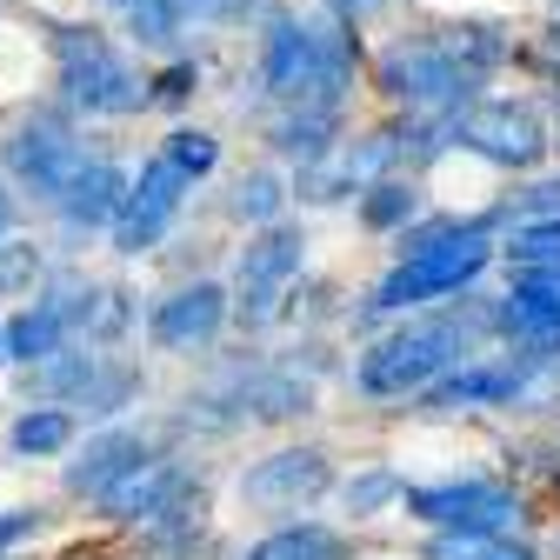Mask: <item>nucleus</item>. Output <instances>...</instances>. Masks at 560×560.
<instances>
[{"instance_id": "1", "label": "nucleus", "mask_w": 560, "mask_h": 560, "mask_svg": "<svg viewBox=\"0 0 560 560\" xmlns=\"http://www.w3.org/2000/svg\"><path fill=\"white\" fill-rule=\"evenodd\" d=\"M494 228H501V207L494 214H474V221H428L400 234V260L381 273V288L368 294V314H413L428 301H454L467 294L474 280L487 273V260H494Z\"/></svg>"}, {"instance_id": "2", "label": "nucleus", "mask_w": 560, "mask_h": 560, "mask_svg": "<svg viewBox=\"0 0 560 560\" xmlns=\"http://www.w3.org/2000/svg\"><path fill=\"white\" fill-rule=\"evenodd\" d=\"M467 347H474V320H460V314L407 320V327L381 334L354 361V387L368 400H413V394H428L441 374H454L467 361Z\"/></svg>"}, {"instance_id": "3", "label": "nucleus", "mask_w": 560, "mask_h": 560, "mask_svg": "<svg viewBox=\"0 0 560 560\" xmlns=\"http://www.w3.org/2000/svg\"><path fill=\"white\" fill-rule=\"evenodd\" d=\"M374 81L387 101H400L407 114H454L474 101L480 67H467L441 34H407L374 60Z\"/></svg>"}, {"instance_id": "4", "label": "nucleus", "mask_w": 560, "mask_h": 560, "mask_svg": "<svg viewBox=\"0 0 560 560\" xmlns=\"http://www.w3.org/2000/svg\"><path fill=\"white\" fill-rule=\"evenodd\" d=\"M54 67H60V94L81 114H140L148 107V81L114 54L101 27H54Z\"/></svg>"}, {"instance_id": "5", "label": "nucleus", "mask_w": 560, "mask_h": 560, "mask_svg": "<svg viewBox=\"0 0 560 560\" xmlns=\"http://www.w3.org/2000/svg\"><path fill=\"white\" fill-rule=\"evenodd\" d=\"M301 260H307L301 228H288V221L260 228V234L241 247V267H234V294H228L234 320H247V327L273 320V314H280V301H288V288L301 280Z\"/></svg>"}, {"instance_id": "6", "label": "nucleus", "mask_w": 560, "mask_h": 560, "mask_svg": "<svg viewBox=\"0 0 560 560\" xmlns=\"http://www.w3.org/2000/svg\"><path fill=\"white\" fill-rule=\"evenodd\" d=\"M0 161H8V174H14L27 194L54 200V194L67 187V174L88 161V148H81L74 120H67L60 107H34L8 140H0Z\"/></svg>"}, {"instance_id": "7", "label": "nucleus", "mask_w": 560, "mask_h": 560, "mask_svg": "<svg viewBox=\"0 0 560 560\" xmlns=\"http://www.w3.org/2000/svg\"><path fill=\"white\" fill-rule=\"evenodd\" d=\"M454 140L467 154H480L487 167H514V174L540 167L547 154V127L527 101H467L454 114Z\"/></svg>"}, {"instance_id": "8", "label": "nucleus", "mask_w": 560, "mask_h": 560, "mask_svg": "<svg viewBox=\"0 0 560 560\" xmlns=\"http://www.w3.org/2000/svg\"><path fill=\"white\" fill-rule=\"evenodd\" d=\"M400 508L428 527H474L501 534L521 521V494L501 480H441V487H400Z\"/></svg>"}, {"instance_id": "9", "label": "nucleus", "mask_w": 560, "mask_h": 560, "mask_svg": "<svg viewBox=\"0 0 560 560\" xmlns=\"http://www.w3.org/2000/svg\"><path fill=\"white\" fill-rule=\"evenodd\" d=\"M94 501H101V521H114V527H148V521H161V514L200 508V480H187L180 460L148 454V460L127 467L107 494H94Z\"/></svg>"}, {"instance_id": "10", "label": "nucleus", "mask_w": 560, "mask_h": 560, "mask_svg": "<svg viewBox=\"0 0 560 560\" xmlns=\"http://www.w3.org/2000/svg\"><path fill=\"white\" fill-rule=\"evenodd\" d=\"M187 187H194V180H187L167 154H154L148 167L127 180V200H120V214H114V247H120V254H154L161 234H167L174 214H180Z\"/></svg>"}, {"instance_id": "11", "label": "nucleus", "mask_w": 560, "mask_h": 560, "mask_svg": "<svg viewBox=\"0 0 560 560\" xmlns=\"http://www.w3.org/2000/svg\"><path fill=\"white\" fill-rule=\"evenodd\" d=\"M494 334H508L521 354H560V267L553 273H514V288L494 301Z\"/></svg>"}, {"instance_id": "12", "label": "nucleus", "mask_w": 560, "mask_h": 560, "mask_svg": "<svg viewBox=\"0 0 560 560\" xmlns=\"http://www.w3.org/2000/svg\"><path fill=\"white\" fill-rule=\"evenodd\" d=\"M327 487H334V467H327L320 447H280V454H267V460H254L241 474V501H254V508H307V501L327 494Z\"/></svg>"}, {"instance_id": "13", "label": "nucleus", "mask_w": 560, "mask_h": 560, "mask_svg": "<svg viewBox=\"0 0 560 560\" xmlns=\"http://www.w3.org/2000/svg\"><path fill=\"white\" fill-rule=\"evenodd\" d=\"M228 288L221 280H194V288H174L167 301H154L148 314V334L154 347H167V354H194V347H207L221 327H228Z\"/></svg>"}, {"instance_id": "14", "label": "nucleus", "mask_w": 560, "mask_h": 560, "mask_svg": "<svg viewBox=\"0 0 560 560\" xmlns=\"http://www.w3.org/2000/svg\"><path fill=\"white\" fill-rule=\"evenodd\" d=\"M307 88H314V21L267 14V34H260V94L301 107Z\"/></svg>"}, {"instance_id": "15", "label": "nucleus", "mask_w": 560, "mask_h": 560, "mask_svg": "<svg viewBox=\"0 0 560 560\" xmlns=\"http://www.w3.org/2000/svg\"><path fill=\"white\" fill-rule=\"evenodd\" d=\"M120 200H127V174L114 161H81L74 174H67V187L54 194V214L74 234H94V228H114Z\"/></svg>"}, {"instance_id": "16", "label": "nucleus", "mask_w": 560, "mask_h": 560, "mask_svg": "<svg viewBox=\"0 0 560 560\" xmlns=\"http://www.w3.org/2000/svg\"><path fill=\"white\" fill-rule=\"evenodd\" d=\"M148 460V434L140 428H101L74 460H67V494H107V487Z\"/></svg>"}, {"instance_id": "17", "label": "nucleus", "mask_w": 560, "mask_h": 560, "mask_svg": "<svg viewBox=\"0 0 560 560\" xmlns=\"http://www.w3.org/2000/svg\"><path fill=\"white\" fill-rule=\"evenodd\" d=\"M101 374H107V354H94V347H74V340H67L60 354H47V361L27 368V394L60 400V407H88V394H94Z\"/></svg>"}, {"instance_id": "18", "label": "nucleus", "mask_w": 560, "mask_h": 560, "mask_svg": "<svg viewBox=\"0 0 560 560\" xmlns=\"http://www.w3.org/2000/svg\"><path fill=\"white\" fill-rule=\"evenodd\" d=\"M247 560H354V547H347V534L320 527V521H288L273 527L247 547Z\"/></svg>"}, {"instance_id": "19", "label": "nucleus", "mask_w": 560, "mask_h": 560, "mask_svg": "<svg viewBox=\"0 0 560 560\" xmlns=\"http://www.w3.org/2000/svg\"><path fill=\"white\" fill-rule=\"evenodd\" d=\"M67 340H74L67 314H60L54 301H34V307H21V314L8 320V361H14V368H34V361L60 354Z\"/></svg>"}, {"instance_id": "20", "label": "nucleus", "mask_w": 560, "mask_h": 560, "mask_svg": "<svg viewBox=\"0 0 560 560\" xmlns=\"http://www.w3.org/2000/svg\"><path fill=\"white\" fill-rule=\"evenodd\" d=\"M334 127H340V107H288L273 120V154H288V161H320L327 148H334Z\"/></svg>"}, {"instance_id": "21", "label": "nucleus", "mask_w": 560, "mask_h": 560, "mask_svg": "<svg viewBox=\"0 0 560 560\" xmlns=\"http://www.w3.org/2000/svg\"><path fill=\"white\" fill-rule=\"evenodd\" d=\"M428 560H540L527 540H514L508 527L501 534H474V527H434L428 540Z\"/></svg>"}, {"instance_id": "22", "label": "nucleus", "mask_w": 560, "mask_h": 560, "mask_svg": "<svg viewBox=\"0 0 560 560\" xmlns=\"http://www.w3.org/2000/svg\"><path fill=\"white\" fill-rule=\"evenodd\" d=\"M14 454L21 460H47V454H67L74 447V413L67 407H27L21 420H14Z\"/></svg>"}, {"instance_id": "23", "label": "nucleus", "mask_w": 560, "mask_h": 560, "mask_svg": "<svg viewBox=\"0 0 560 560\" xmlns=\"http://www.w3.org/2000/svg\"><path fill=\"white\" fill-rule=\"evenodd\" d=\"M501 260L514 273H553L560 267V221H521L501 247Z\"/></svg>"}, {"instance_id": "24", "label": "nucleus", "mask_w": 560, "mask_h": 560, "mask_svg": "<svg viewBox=\"0 0 560 560\" xmlns=\"http://www.w3.org/2000/svg\"><path fill=\"white\" fill-rule=\"evenodd\" d=\"M413 207H420L413 180H387V174H381L374 187H361V221L381 228V234H387V228H407V221H413Z\"/></svg>"}, {"instance_id": "25", "label": "nucleus", "mask_w": 560, "mask_h": 560, "mask_svg": "<svg viewBox=\"0 0 560 560\" xmlns=\"http://www.w3.org/2000/svg\"><path fill=\"white\" fill-rule=\"evenodd\" d=\"M441 40H447L467 67H480V74L508 60V34H501L494 21H460V27H441Z\"/></svg>"}, {"instance_id": "26", "label": "nucleus", "mask_w": 560, "mask_h": 560, "mask_svg": "<svg viewBox=\"0 0 560 560\" xmlns=\"http://www.w3.org/2000/svg\"><path fill=\"white\" fill-rule=\"evenodd\" d=\"M127 27H133L140 47H174L180 27H187V14H180V0H133V8H127Z\"/></svg>"}, {"instance_id": "27", "label": "nucleus", "mask_w": 560, "mask_h": 560, "mask_svg": "<svg viewBox=\"0 0 560 560\" xmlns=\"http://www.w3.org/2000/svg\"><path fill=\"white\" fill-rule=\"evenodd\" d=\"M161 154H167L187 180H207V174H214V161H221V140L200 133V127H174V133L161 140Z\"/></svg>"}, {"instance_id": "28", "label": "nucleus", "mask_w": 560, "mask_h": 560, "mask_svg": "<svg viewBox=\"0 0 560 560\" xmlns=\"http://www.w3.org/2000/svg\"><path fill=\"white\" fill-rule=\"evenodd\" d=\"M280 200H288V194H280V180H273L267 167H254V174H241V180H234V214H241V221H254V228H273Z\"/></svg>"}, {"instance_id": "29", "label": "nucleus", "mask_w": 560, "mask_h": 560, "mask_svg": "<svg viewBox=\"0 0 560 560\" xmlns=\"http://www.w3.org/2000/svg\"><path fill=\"white\" fill-rule=\"evenodd\" d=\"M501 221H560V174H547V180H527L521 194H508L501 200Z\"/></svg>"}, {"instance_id": "30", "label": "nucleus", "mask_w": 560, "mask_h": 560, "mask_svg": "<svg viewBox=\"0 0 560 560\" xmlns=\"http://www.w3.org/2000/svg\"><path fill=\"white\" fill-rule=\"evenodd\" d=\"M34 280H40V247L34 241H0V294H34Z\"/></svg>"}, {"instance_id": "31", "label": "nucleus", "mask_w": 560, "mask_h": 560, "mask_svg": "<svg viewBox=\"0 0 560 560\" xmlns=\"http://www.w3.org/2000/svg\"><path fill=\"white\" fill-rule=\"evenodd\" d=\"M387 501H400V480H394V474H361V480H347V508H354V514H381Z\"/></svg>"}, {"instance_id": "32", "label": "nucleus", "mask_w": 560, "mask_h": 560, "mask_svg": "<svg viewBox=\"0 0 560 560\" xmlns=\"http://www.w3.org/2000/svg\"><path fill=\"white\" fill-rule=\"evenodd\" d=\"M194 88H200V67H194V60H174L161 81H148V101H161V107H180Z\"/></svg>"}, {"instance_id": "33", "label": "nucleus", "mask_w": 560, "mask_h": 560, "mask_svg": "<svg viewBox=\"0 0 560 560\" xmlns=\"http://www.w3.org/2000/svg\"><path fill=\"white\" fill-rule=\"evenodd\" d=\"M254 8V0H180V14L187 21H207V27H221V21H241Z\"/></svg>"}, {"instance_id": "34", "label": "nucleus", "mask_w": 560, "mask_h": 560, "mask_svg": "<svg viewBox=\"0 0 560 560\" xmlns=\"http://www.w3.org/2000/svg\"><path fill=\"white\" fill-rule=\"evenodd\" d=\"M34 527H40V514H34V508H8V514H0V560H8V547H21Z\"/></svg>"}, {"instance_id": "35", "label": "nucleus", "mask_w": 560, "mask_h": 560, "mask_svg": "<svg viewBox=\"0 0 560 560\" xmlns=\"http://www.w3.org/2000/svg\"><path fill=\"white\" fill-rule=\"evenodd\" d=\"M374 8H387V0H327V14H334V21H347V27H354V21H368Z\"/></svg>"}, {"instance_id": "36", "label": "nucleus", "mask_w": 560, "mask_h": 560, "mask_svg": "<svg viewBox=\"0 0 560 560\" xmlns=\"http://www.w3.org/2000/svg\"><path fill=\"white\" fill-rule=\"evenodd\" d=\"M14 234V194H8V180H0V241Z\"/></svg>"}, {"instance_id": "37", "label": "nucleus", "mask_w": 560, "mask_h": 560, "mask_svg": "<svg viewBox=\"0 0 560 560\" xmlns=\"http://www.w3.org/2000/svg\"><path fill=\"white\" fill-rule=\"evenodd\" d=\"M0 361H8V320H0Z\"/></svg>"}, {"instance_id": "38", "label": "nucleus", "mask_w": 560, "mask_h": 560, "mask_svg": "<svg viewBox=\"0 0 560 560\" xmlns=\"http://www.w3.org/2000/svg\"><path fill=\"white\" fill-rule=\"evenodd\" d=\"M107 8H120V14H127V8H133V0H107Z\"/></svg>"}, {"instance_id": "39", "label": "nucleus", "mask_w": 560, "mask_h": 560, "mask_svg": "<svg viewBox=\"0 0 560 560\" xmlns=\"http://www.w3.org/2000/svg\"><path fill=\"white\" fill-rule=\"evenodd\" d=\"M553 21H560V0H553Z\"/></svg>"}]
</instances>
